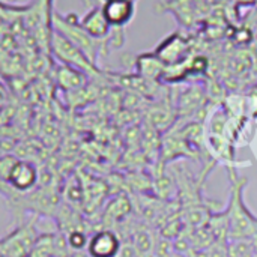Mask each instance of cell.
<instances>
[{
    "label": "cell",
    "instance_id": "cell-5",
    "mask_svg": "<svg viewBox=\"0 0 257 257\" xmlns=\"http://www.w3.org/2000/svg\"><path fill=\"white\" fill-rule=\"evenodd\" d=\"M188 39L181 33H172L157 47L155 54L166 66H175L188 59Z\"/></svg>",
    "mask_w": 257,
    "mask_h": 257
},
{
    "label": "cell",
    "instance_id": "cell-3",
    "mask_svg": "<svg viewBox=\"0 0 257 257\" xmlns=\"http://www.w3.org/2000/svg\"><path fill=\"white\" fill-rule=\"evenodd\" d=\"M41 239L33 220L18 224L11 233L0 239L2 257H30Z\"/></svg>",
    "mask_w": 257,
    "mask_h": 257
},
{
    "label": "cell",
    "instance_id": "cell-11",
    "mask_svg": "<svg viewBox=\"0 0 257 257\" xmlns=\"http://www.w3.org/2000/svg\"><path fill=\"white\" fill-rule=\"evenodd\" d=\"M86 77L87 75L84 72H81V71H78L75 68L66 66V65H63L62 68H59V72H57V81L66 90L80 89L84 84Z\"/></svg>",
    "mask_w": 257,
    "mask_h": 257
},
{
    "label": "cell",
    "instance_id": "cell-7",
    "mask_svg": "<svg viewBox=\"0 0 257 257\" xmlns=\"http://www.w3.org/2000/svg\"><path fill=\"white\" fill-rule=\"evenodd\" d=\"M39 175L35 164L30 161L18 160L8 178V185L17 193H29L36 187Z\"/></svg>",
    "mask_w": 257,
    "mask_h": 257
},
{
    "label": "cell",
    "instance_id": "cell-10",
    "mask_svg": "<svg viewBox=\"0 0 257 257\" xmlns=\"http://www.w3.org/2000/svg\"><path fill=\"white\" fill-rule=\"evenodd\" d=\"M137 72L146 80H161L166 71V65L157 57L155 53H146L137 57L136 60Z\"/></svg>",
    "mask_w": 257,
    "mask_h": 257
},
{
    "label": "cell",
    "instance_id": "cell-15",
    "mask_svg": "<svg viewBox=\"0 0 257 257\" xmlns=\"http://www.w3.org/2000/svg\"><path fill=\"white\" fill-rule=\"evenodd\" d=\"M111 33H113V32H111ZM110 39H111V44H113V45H116V47L122 45L120 41H113V35H110ZM114 39H117V35H114Z\"/></svg>",
    "mask_w": 257,
    "mask_h": 257
},
{
    "label": "cell",
    "instance_id": "cell-14",
    "mask_svg": "<svg viewBox=\"0 0 257 257\" xmlns=\"http://www.w3.org/2000/svg\"><path fill=\"white\" fill-rule=\"evenodd\" d=\"M14 190L3 181V179H0V194L5 197V199H11L12 196H14Z\"/></svg>",
    "mask_w": 257,
    "mask_h": 257
},
{
    "label": "cell",
    "instance_id": "cell-2",
    "mask_svg": "<svg viewBox=\"0 0 257 257\" xmlns=\"http://www.w3.org/2000/svg\"><path fill=\"white\" fill-rule=\"evenodd\" d=\"M51 27L53 30H56L57 33H60L63 38H66L69 42H72L75 47H78L95 65L96 60L102 51V45L105 41H98L95 38H92L80 24V20L77 18L75 14H69V15H60L57 12L51 14Z\"/></svg>",
    "mask_w": 257,
    "mask_h": 257
},
{
    "label": "cell",
    "instance_id": "cell-13",
    "mask_svg": "<svg viewBox=\"0 0 257 257\" xmlns=\"http://www.w3.org/2000/svg\"><path fill=\"white\" fill-rule=\"evenodd\" d=\"M87 242H89V239L84 235V232H81V230H72L69 233L68 244H69L71 248H74V250H83L84 247H87Z\"/></svg>",
    "mask_w": 257,
    "mask_h": 257
},
{
    "label": "cell",
    "instance_id": "cell-8",
    "mask_svg": "<svg viewBox=\"0 0 257 257\" xmlns=\"http://www.w3.org/2000/svg\"><path fill=\"white\" fill-rule=\"evenodd\" d=\"M104 15L111 29H123L134 17V0H110L102 5Z\"/></svg>",
    "mask_w": 257,
    "mask_h": 257
},
{
    "label": "cell",
    "instance_id": "cell-12",
    "mask_svg": "<svg viewBox=\"0 0 257 257\" xmlns=\"http://www.w3.org/2000/svg\"><path fill=\"white\" fill-rule=\"evenodd\" d=\"M20 158L14 157V155H3L0 157V179H3L8 184V178L14 169V166L17 164Z\"/></svg>",
    "mask_w": 257,
    "mask_h": 257
},
{
    "label": "cell",
    "instance_id": "cell-1",
    "mask_svg": "<svg viewBox=\"0 0 257 257\" xmlns=\"http://www.w3.org/2000/svg\"><path fill=\"white\" fill-rule=\"evenodd\" d=\"M230 179V197L226 208L229 217V239H257V217L244 202V190L247 188V178L236 175L235 167H227Z\"/></svg>",
    "mask_w": 257,
    "mask_h": 257
},
{
    "label": "cell",
    "instance_id": "cell-4",
    "mask_svg": "<svg viewBox=\"0 0 257 257\" xmlns=\"http://www.w3.org/2000/svg\"><path fill=\"white\" fill-rule=\"evenodd\" d=\"M48 44H50V48H51L53 54L63 65L75 68V69L84 72L86 75H99L101 74L98 66L78 47H75L72 42H69L66 38H63L56 30H51Z\"/></svg>",
    "mask_w": 257,
    "mask_h": 257
},
{
    "label": "cell",
    "instance_id": "cell-9",
    "mask_svg": "<svg viewBox=\"0 0 257 257\" xmlns=\"http://www.w3.org/2000/svg\"><path fill=\"white\" fill-rule=\"evenodd\" d=\"M80 24L81 27L95 39L98 41H105L110 38L113 29L111 26L108 24L105 15H104V11H102V6H93L81 20H80Z\"/></svg>",
    "mask_w": 257,
    "mask_h": 257
},
{
    "label": "cell",
    "instance_id": "cell-6",
    "mask_svg": "<svg viewBox=\"0 0 257 257\" xmlns=\"http://www.w3.org/2000/svg\"><path fill=\"white\" fill-rule=\"evenodd\" d=\"M122 242L116 232L110 229L98 230L89 238L87 254L90 257H117Z\"/></svg>",
    "mask_w": 257,
    "mask_h": 257
},
{
    "label": "cell",
    "instance_id": "cell-16",
    "mask_svg": "<svg viewBox=\"0 0 257 257\" xmlns=\"http://www.w3.org/2000/svg\"><path fill=\"white\" fill-rule=\"evenodd\" d=\"M102 2H110V0H102Z\"/></svg>",
    "mask_w": 257,
    "mask_h": 257
}]
</instances>
